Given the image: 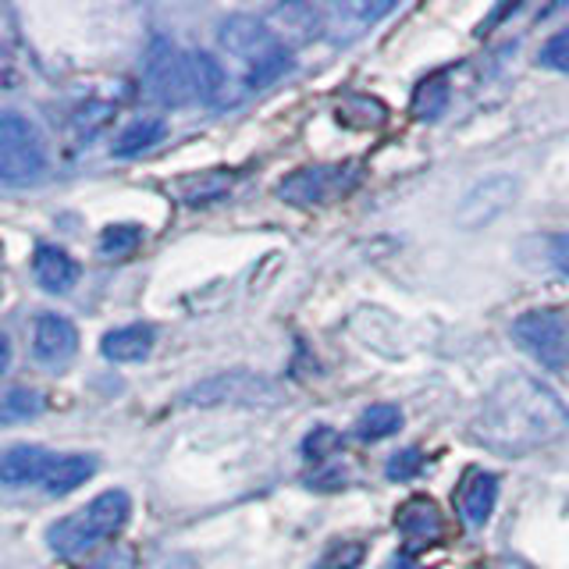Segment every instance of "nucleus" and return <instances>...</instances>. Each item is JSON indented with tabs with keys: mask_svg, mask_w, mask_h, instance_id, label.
I'll return each mask as SVG.
<instances>
[{
	"mask_svg": "<svg viewBox=\"0 0 569 569\" xmlns=\"http://www.w3.org/2000/svg\"><path fill=\"white\" fill-rule=\"evenodd\" d=\"M569 435V409L562 399L527 373H512L480 406L473 441L498 456H530Z\"/></svg>",
	"mask_w": 569,
	"mask_h": 569,
	"instance_id": "nucleus-1",
	"label": "nucleus"
},
{
	"mask_svg": "<svg viewBox=\"0 0 569 569\" xmlns=\"http://www.w3.org/2000/svg\"><path fill=\"white\" fill-rule=\"evenodd\" d=\"M129 516H132L129 495L118 491V488L103 491L86 509L64 516V520H58L47 530L50 551H53V556H61V559L86 556V551H93L107 538L121 533V527L129 523Z\"/></svg>",
	"mask_w": 569,
	"mask_h": 569,
	"instance_id": "nucleus-2",
	"label": "nucleus"
},
{
	"mask_svg": "<svg viewBox=\"0 0 569 569\" xmlns=\"http://www.w3.org/2000/svg\"><path fill=\"white\" fill-rule=\"evenodd\" d=\"M47 171V142L40 129L18 111L0 114V182L32 186Z\"/></svg>",
	"mask_w": 569,
	"mask_h": 569,
	"instance_id": "nucleus-3",
	"label": "nucleus"
},
{
	"mask_svg": "<svg viewBox=\"0 0 569 569\" xmlns=\"http://www.w3.org/2000/svg\"><path fill=\"white\" fill-rule=\"evenodd\" d=\"M512 338L545 370L569 367V317L559 307H538L512 320Z\"/></svg>",
	"mask_w": 569,
	"mask_h": 569,
	"instance_id": "nucleus-4",
	"label": "nucleus"
},
{
	"mask_svg": "<svg viewBox=\"0 0 569 569\" xmlns=\"http://www.w3.org/2000/svg\"><path fill=\"white\" fill-rule=\"evenodd\" d=\"M182 399L189 406H271L278 402V388L274 381L260 378V373L224 370L200 385H192Z\"/></svg>",
	"mask_w": 569,
	"mask_h": 569,
	"instance_id": "nucleus-5",
	"label": "nucleus"
},
{
	"mask_svg": "<svg viewBox=\"0 0 569 569\" xmlns=\"http://www.w3.org/2000/svg\"><path fill=\"white\" fill-rule=\"evenodd\" d=\"M147 93H150V100L164 103V107H182V103L196 100L189 50H178V47H171L164 40H157L150 47V58H147Z\"/></svg>",
	"mask_w": 569,
	"mask_h": 569,
	"instance_id": "nucleus-6",
	"label": "nucleus"
},
{
	"mask_svg": "<svg viewBox=\"0 0 569 569\" xmlns=\"http://www.w3.org/2000/svg\"><path fill=\"white\" fill-rule=\"evenodd\" d=\"M221 47L231 53V58L246 61L249 68H260L267 61H274L278 53H284L289 47H281V40L271 32V26L257 14H231L221 22L218 32Z\"/></svg>",
	"mask_w": 569,
	"mask_h": 569,
	"instance_id": "nucleus-7",
	"label": "nucleus"
},
{
	"mask_svg": "<svg viewBox=\"0 0 569 569\" xmlns=\"http://www.w3.org/2000/svg\"><path fill=\"white\" fill-rule=\"evenodd\" d=\"M516 192H520V186H516L512 174H491L485 182H477L467 196H462V203L456 210L459 228L491 224L498 213H506L516 203Z\"/></svg>",
	"mask_w": 569,
	"mask_h": 569,
	"instance_id": "nucleus-8",
	"label": "nucleus"
},
{
	"mask_svg": "<svg viewBox=\"0 0 569 569\" xmlns=\"http://www.w3.org/2000/svg\"><path fill=\"white\" fill-rule=\"evenodd\" d=\"M391 11H396V0H342V4L325 8V36L331 43H352Z\"/></svg>",
	"mask_w": 569,
	"mask_h": 569,
	"instance_id": "nucleus-9",
	"label": "nucleus"
},
{
	"mask_svg": "<svg viewBox=\"0 0 569 569\" xmlns=\"http://www.w3.org/2000/svg\"><path fill=\"white\" fill-rule=\"evenodd\" d=\"M79 352V331L68 317L61 313H40L32 325V356L43 367L61 370L76 360Z\"/></svg>",
	"mask_w": 569,
	"mask_h": 569,
	"instance_id": "nucleus-10",
	"label": "nucleus"
},
{
	"mask_svg": "<svg viewBox=\"0 0 569 569\" xmlns=\"http://www.w3.org/2000/svg\"><path fill=\"white\" fill-rule=\"evenodd\" d=\"M396 530L409 545L417 548H431L445 541V516L438 509L435 498L427 495H413L396 509Z\"/></svg>",
	"mask_w": 569,
	"mask_h": 569,
	"instance_id": "nucleus-11",
	"label": "nucleus"
},
{
	"mask_svg": "<svg viewBox=\"0 0 569 569\" xmlns=\"http://www.w3.org/2000/svg\"><path fill=\"white\" fill-rule=\"evenodd\" d=\"M271 32L281 40V47H302L325 36V8L317 4H278L263 18Z\"/></svg>",
	"mask_w": 569,
	"mask_h": 569,
	"instance_id": "nucleus-12",
	"label": "nucleus"
},
{
	"mask_svg": "<svg viewBox=\"0 0 569 569\" xmlns=\"http://www.w3.org/2000/svg\"><path fill=\"white\" fill-rule=\"evenodd\" d=\"M498 506V473L491 470H467L459 480V491H456V509L462 516L467 527H485L491 520V512Z\"/></svg>",
	"mask_w": 569,
	"mask_h": 569,
	"instance_id": "nucleus-13",
	"label": "nucleus"
},
{
	"mask_svg": "<svg viewBox=\"0 0 569 569\" xmlns=\"http://www.w3.org/2000/svg\"><path fill=\"white\" fill-rule=\"evenodd\" d=\"M338 189H346L342 168H299L278 186V196L292 207H310V203L331 200Z\"/></svg>",
	"mask_w": 569,
	"mask_h": 569,
	"instance_id": "nucleus-14",
	"label": "nucleus"
},
{
	"mask_svg": "<svg viewBox=\"0 0 569 569\" xmlns=\"http://www.w3.org/2000/svg\"><path fill=\"white\" fill-rule=\"evenodd\" d=\"M53 459L58 456H50L40 445H11L4 459H0V477H4L8 488H26V485H36V480L43 485Z\"/></svg>",
	"mask_w": 569,
	"mask_h": 569,
	"instance_id": "nucleus-15",
	"label": "nucleus"
},
{
	"mask_svg": "<svg viewBox=\"0 0 569 569\" xmlns=\"http://www.w3.org/2000/svg\"><path fill=\"white\" fill-rule=\"evenodd\" d=\"M32 278L40 284L43 292H53V296H64L71 284L79 278V267L71 260L61 246H36L32 253Z\"/></svg>",
	"mask_w": 569,
	"mask_h": 569,
	"instance_id": "nucleus-16",
	"label": "nucleus"
},
{
	"mask_svg": "<svg viewBox=\"0 0 569 569\" xmlns=\"http://www.w3.org/2000/svg\"><path fill=\"white\" fill-rule=\"evenodd\" d=\"M153 342H157V335L150 325H124L103 335L100 352L111 363H139L153 352Z\"/></svg>",
	"mask_w": 569,
	"mask_h": 569,
	"instance_id": "nucleus-17",
	"label": "nucleus"
},
{
	"mask_svg": "<svg viewBox=\"0 0 569 569\" xmlns=\"http://www.w3.org/2000/svg\"><path fill=\"white\" fill-rule=\"evenodd\" d=\"M100 470V462L97 456H58L53 459V467L47 470L43 477V488L47 495H68V491H76L79 485H86L89 477H93Z\"/></svg>",
	"mask_w": 569,
	"mask_h": 569,
	"instance_id": "nucleus-18",
	"label": "nucleus"
},
{
	"mask_svg": "<svg viewBox=\"0 0 569 569\" xmlns=\"http://www.w3.org/2000/svg\"><path fill=\"white\" fill-rule=\"evenodd\" d=\"M189 64H192V89L200 103H221L224 89H228V76L221 61L207 50H189Z\"/></svg>",
	"mask_w": 569,
	"mask_h": 569,
	"instance_id": "nucleus-19",
	"label": "nucleus"
},
{
	"mask_svg": "<svg viewBox=\"0 0 569 569\" xmlns=\"http://www.w3.org/2000/svg\"><path fill=\"white\" fill-rule=\"evenodd\" d=\"M168 136V121L164 118H139L124 129L114 142V157H139L153 150L157 142H164Z\"/></svg>",
	"mask_w": 569,
	"mask_h": 569,
	"instance_id": "nucleus-20",
	"label": "nucleus"
},
{
	"mask_svg": "<svg viewBox=\"0 0 569 569\" xmlns=\"http://www.w3.org/2000/svg\"><path fill=\"white\" fill-rule=\"evenodd\" d=\"M449 71H435V76H427L417 89H413V118L420 121H435L438 114H445V107H449Z\"/></svg>",
	"mask_w": 569,
	"mask_h": 569,
	"instance_id": "nucleus-21",
	"label": "nucleus"
},
{
	"mask_svg": "<svg viewBox=\"0 0 569 569\" xmlns=\"http://www.w3.org/2000/svg\"><path fill=\"white\" fill-rule=\"evenodd\" d=\"M236 186V174H224V171H203V174H192V178H182L174 189L182 196V203L189 207H200V203H213L221 200V196Z\"/></svg>",
	"mask_w": 569,
	"mask_h": 569,
	"instance_id": "nucleus-22",
	"label": "nucleus"
},
{
	"mask_svg": "<svg viewBox=\"0 0 569 569\" xmlns=\"http://www.w3.org/2000/svg\"><path fill=\"white\" fill-rule=\"evenodd\" d=\"M402 427V409L391 406V402H378L360 413L356 420V438L360 441H381V438H391Z\"/></svg>",
	"mask_w": 569,
	"mask_h": 569,
	"instance_id": "nucleus-23",
	"label": "nucleus"
},
{
	"mask_svg": "<svg viewBox=\"0 0 569 569\" xmlns=\"http://www.w3.org/2000/svg\"><path fill=\"white\" fill-rule=\"evenodd\" d=\"M139 242H142L139 224H107L100 231V253L103 257H129L139 249Z\"/></svg>",
	"mask_w": 569,
	"mask_h": 569,
	"instance_id": "nucleus-24",
	"label": "nucleus"
},
{
	"mask_svg": "<svg viewBox=\"0 0 569 569\" xmlns=\"http://www.w3.org/2000/svg\"><path fill=\"white\" fill-rule=\"evenodd\" d=\"M43 409V399L40 391L32 388H8L4 399H0V417H4L8 423H18V420H29Z\"/></svg>",
	"mask_w": 569,
	"mask_h": 569,
	"instance_id": "nucleus-25",
	"label": "nucleus"
},
{
	"mask_svg": "<svg viewBox=\"0 0 569 569\" xmlns=\"http://www.w3.org/2000/svg\"><path fill=\"white\" fill-rule=\"evenodd\" d=\"M423 462H427V456L413 445V449H402V452H396V456L388 459L385 477L388 480H413L423 470Z\"/></svg>",
	"mask_w": 569,
	"mask_h": 569,
	"instance_id": "nucleus-26",
	"label": "nucleus"
},
{
	"mask_svg": "<svg viewBox=\"0 0 569 569\" xmlns=\"http://www.w3.org/2000/svg\"><path fill=\"white\" fill-rule=\"evenodd\" d=\"M367 548L360 541H338L328 548V556L320 559V569H356L363 562Z\"/></svg>",
	"mask_w": 569,
	"mask_h": 569,
	"instance_id": "nucleus-27",
	"label": "nucleus"
},
{
	"mask_svg": "<svg viewBox=\"0 0 569 569\" xmlns=\"http://www.w3.org/2000/svg\"><path fill=\"white\" fill-rule=\"evenodd\" d=\"M538 61L551 71H562V76H569V29H559L551 40L541 47Z\"/></svg>",
	"mask_w": 569,
	"mask_h": 569,
	"instance_id": "nucleus-28",
	"label": "nucleus"
},
{
	"mask_svg": "<svg viewBox=\"0 0 569 569\" xmlns=\"http://www.w3.org/2000/svg\"><path fill=\"white\" fill-rule=\"evenodd\" d=\"M338 445H342V438H338L331 427H317V431L302 441V452L310 459H325V456H331V449H338Z\"/></svg>",
	"mask_w": 569,
	"mask_h": 569,
	"instance_id": "nucleus-29",
	"label": "nucleus"
},
{
	"mask_svg": "<svg viewBox=\"0 0 569 569\" xmlns=\"http://www.w3.org/2000/svg\"><path fill=\"white\" fill-rule=\"evenodd\" d=\"M82 569H136V559L129 548H107L103 556L89 559Z\"/></svg>",
	"mask_w": 569,
	"mask_h": 569,
	"instance_id": "nucleus-30",
	"label": "nucleus"
},
{
	"mask_svg": "<svg viewBox=\"0 0 569 569\" xmlns=\"http://www.w3.org/2000/svg\"><path fill=\"white\" fill-rule=\"evenodd\" d=\"M548 260L556 263V271H562L569 278V236H551L548 239Z\"/></svg>",
	"mask_w": 569,
	"mask_h": 569,
	"instance_id": "nucleus-31",
	"label": "nucleus"
},
{
	"mask_svg": "<svg viewBox=\"0 0 569 569\" xmlns=\"http://www.w3.org/2000/svg\"><path fill=\"white\" fill-rule=\"evenodd\" d=\"M391 569H427V566L413 562V559H409V556H399L396 562H391Z\"/></svg>",
	"mask_w": 569,
	"mask_h": 569,
	"instance_id": "nucleus-32",
	"label": "nucleus"
},
{
	"mask_svg": "<svg viewBox=\"0 0 569 569\" xmlns=\"http://www.w3.org/2000/svg\"><path fill=\"white\" fill-rule=\"evenodd\" d=\"M498 566H502V569H527V566H520V562H509V559H502Z\"/></svg>",
	"mask_w": 569,
	"mask_h": 569,
	"instance_id": "nucleus-33",
	"label": "nucleus"
},
{
	"mask_svg": "<svg viewBox=\"0 0 569 569\" xmlns=\"http://www.w3.org/2000/svg\"><path fill=\"white\" fill-rule=\"evenodd\" d=\"M473 569H502V566H473Z\"/></svg>",
	"mask_w": 569,
	"mask_h": 569,
	"instance_id": "nucleus-34",
	"label": "nucleus"
}]
</instances>
